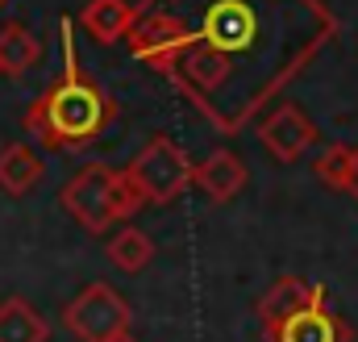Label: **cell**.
<instances>
[{"instance_id": "obj_1", "label": "cell", "mask_w": 358, "mask_h": 342, "mask_svg": "<svg viewBox=\"0 0 358 342\" xmlns=\"http://www.w3.org/2000/svg\"><path fill=\"white\" fill-rule=\"evenodd\" d=\"M108 117H113V100L67 59L63 80H55L29 104L25 121L38 134V142L55 146V151H67V146L96 142V134L108 125Z\"/></svg>"}, {"instance_id": "obj_2", "label": "cell", "mask_w": 358, "mask_h": 342, "mask_svg": "<svg viewBox=\"0 0 358 342\" xmlns=\"http://www.w3.org/2000/svg\"><path fill=\"white\" fill-rule=\"evenodd\" d=\"M125 175L134 179V188L142 192L146 205H171L176 196H183L192 188V159L179 151V142H171L167 134H155L134 163L125 167Z\"/></svg>"}, {"instance_id": "obj_3", "label": "cell", "mask_w": 358, "mask_h": 342, "mask_svg": "<svg viewBox=\"0 0 358 342\" xmlns=\"http://www.w3.org/2000/svg\"><path fill=\"white\" fill-rule=\"evenodd\" d=\"M129 301L113 288V284H88L67 309H63V326L80 342H113L117 334L129 330Z\"/></svg>"}, {"instance_id": "obj_4", "label": "cell", "mask_w": 358, "mask_h": 342, "mask_svg": "<svg viewBox=\"0 0 358 342\" xmlns=\"http://www.w3.org/2000/svg\"><path fill=\"white\" fill-rule=\"evenodd\" d=\"M113 184H117V167L108 163H88L63 184V209L88 230V234H104L117 217H113Z\"/></svg>"}, {"instance_id": "obj_5", "label": "cell", "mask_w": 358, "mask_h": 342, "mask_svg": "<svg viewBox=\"0 0 358 342\" xmlns=\"http://www.w3.org/2000/svg\"><path fill=\"white\" fill-rule=\"evenodd\" d=\"M255 38H259V17H255V8H250L246 0H217V4L204 13V25H200V38H196V42H204L208 50H217V55H225V59L234 63V55H238V50H250Z\"/></svg>"}, {"instance_id": "obj_6", "label": "cell", "mask_w": 358, "mask_h": 342, "mask_svg": "<svg viewBox=\"0 0 358 342\" xmlns=\"http://www.w3.org/2000/svg\"><path fill=\"white\" fill-rule=\"evenodd\" d=\"M317 138H321V130H317V121L300 104L271 109L267 117H263V125H259V142L267 146V155L279 159V163H296Z\"/></svg>"}, {"instance_id": "obj_7", "label": "cell", "mask_w": 358, "mask_h": 342, "mask_svg": "<svg viewBox=\"0 0 358 342\" xmlns=\"http://www.w3.org/2000/svg\"><path fill=\"white\" fill-rule=\"evenodd\" d=\"M125 38H129V46H134L138 59H150V63H159V67H171V59L192 42V34L183 29V21L171 17V13H163V8L138 13V21L129 25Z\"/></svg>"}, {"instance_id": "obj_8", "label": "cell", "mask_w": 358, "mask_h": 342, "mask_svg": "<svg viewBox=\"0 0 358 342\" xmlns=\"http://www.w3.org/2000/svg\"><path fill=\"white\" fill-rule=\"evenodd\" d=\"M350 338H355V330L325 301L292 313L287 322H279L275 330H267V342H350Z\"/></svg>"}, {"instance_id": "obj_9", "label": "cell", "mask_w": 358, "mask_h": 342, "mask_svg": "<svg viewBox=\"0 0 358 342\" xmlns=\"http://www.w3.org/2000/svg\"><path fill=\"white\" fill-rule=\"evenodd\" d=\"M317 301H325V288H321V284H313V280H304V275H279L267 292L259 296V322H263V334L275 330L279 322H287L292 313L317 305Z\"/></svg>"}, {"instance_id": "obj_10", "label": "cell", "mask_w": 358, "mask_h": 342, "mask_svg": "<svg viewBox=\"0 0 358 342\" xmlns=\"http://www.w3.org/2000/svg\"><path fill=\"white\" fill-rule=\"evenodd\" d=\"M246 179H250V171H246V163H242L234 151H213L204 163H192V184H196L213 205L234 200V196L246 188Z\"/></svg>"}, {"instance_id": "obj_11", "label": "cell", "mask_w": 358, "mask_h": 342, "mask_svg": "<svg viewBox=\"0 0 358 342\" xmlns=\"http://www.w3.org/2000/svg\"><path fill=\"white\" fill-rule=\"evenodd\" d=\"M80 21H84V29L96 42L108 46V42H117V38L129 34V25L138 21V8L129 0H88V8L80 13Z\"/></svg>"}, {"instance_id": "obj_12", "label": "cell", "mask_w": 358, "mask_h": 342, "mask_svg": "<svg viewBox=\"0 0 358 342\" xmlns=\"http://www.w3.org/2000/svg\"><path fill=\"white\" fill-rule=\"evenodd\" d=\"M0 342H50V322L25 296H8L0 301Z\"/></svg>"}, {"instance_id": "obj_13", "label": "cell", "mask_w": 358, "mask_h": 342, "mask_svg": "<svg viewBox=\"0 0 358 342\" xmlns=\"http://www.w3.org/2000/svg\"><path fill=\"white\" fill-rule=\"evenodd\" d=\"M38 179H42V159L25 142H13L0 151V188L8 196H25Z\"/></svg>"}, {"instance_id": "obj_14", "label": "cell", "mask_w": 358, "mask_h": 342, "mask_svg": "<svg viewBox=\"0 0 358 342\" xmlns=\"http://www.w3.org/2000/svg\"><path fill=\"white\" fill-rule=\"evenodd\" d=\"M38 59H42V42L21 21H8L0 29V71L4 76H25Z\"/></svg>"}, {"instance_id": "obj_15", "label": "cell", "mask_w": 358, "mask_h": 342, "mask_svg": "<svg viewBox=\"0 0 358 342\" xmlns=\"http://www.w3.org/2000/svg\"><path fill=\"white\" fill-rule=\"evenodd\" d=\"M104 255H108L113 267H121V271H142L155 259V238L142 234V230H134V226H125V230L113 234V242H108Z\"/></svg>"}, {"instance_id": "obj_16", "label": "cell", "mask_w": 358, "mask_h": 342, "mask_svg": "<svg viewBox=\"0 0 358 342\" xmlns=\"http://www.w3.org/2000/svg\"><path fill=\"white\" fill-rule=\"evenodd\" d=\"M350 159H355V146H329V151H321V159H317V179L325 184V188H334V192H346V175H350Z\"/></svg>"}, {"instance_id": "obj_17", "label": "cell", "mask_w": 358, "mask_h": 342, "mask_svg": "<svg viewBox=\"0 0 358 342\" xmlns=\"http://www.w3.org/2000/svg\"><path fill=\"white\" fill-rule=\"evenodd\" d=\"M346 192L358 200V146H355V159H350V175H346Z\"/></svg>"}, {"instance_id": "obj_18", "label": "cell", "mask_w": 358, "mask_h": 342, "mask_svg": "<svg viewBox=\"0 0 358 342\" xmlns=\"http://www.w3.org/2000/svg\"><path fill=\"white\" fill-rule=\"evenodd\" d=\"M113 342H138V338H134V334L125 330V334H117V338H113Z\"/></svg>"}]
</instances>
